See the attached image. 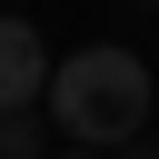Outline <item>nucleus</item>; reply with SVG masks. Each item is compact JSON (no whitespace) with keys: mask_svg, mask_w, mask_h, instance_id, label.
Wrapping results in <instances>:
<instances>
[{"mask_svg":"<svg viewBox=\"0 0 159 159\" xmlns=\"http://www.w3.org/2000/svg\"><path fill=\"white\" fill-rule=\"evenodd\" d=\"M40 109H50V129H60L70 149H129V139L149 129V60L119 50V40L70 50V60H50Z\"/></svg>","mask_w":159,"mask_h":159,"instance_id":"obj_1","label":"nucleus"},{"mask_svg":"<svg viewBox=\"0 0 159 159\" xmlns=\"http://www.w3.org/2000/svg\"><path fill=\"white\" fill-rule=\"evenodd\" d=\"M50 89V40L30 20H0V109H40Z\"/></svg>","mask_w":159,"mask_h":159,"instance_id":"obj_2","label":"nucleus"},{"mask_svg":"<svg viewBox=\"0 0 159 159\" xmlns=\"http://www.w3.org/2000/svg\"><path fill=\"white\" fill-rule=\"evenodd\" d=\"M119 159H159V149H139V139H129V149H119Z\"/></svg>","mask_w":159,"mask_h":159,"instance_id":"obj_4","label":"nucleus"},{"mask_svg":"<svg viewBox=\"0 0 159 159\" xmlns=\"http://www.w3.org/2000/svg\"><path fill=\"white\" fill-rule=\"evenodd\" d=\"M50 159H99V149H50Z\"/></svg>","mask_w":159,"mask_h":159,"instance_id":"obj_5","label":"nucleus"},{"mask_svg":"<svg viewBox=\"0 0 159 159\" xmlns=\"http://www.w3.org/2000/svg\"><path fill=\"white\" fill-rule=\"evenodd\" d=\"M0 159H50V109H0Z\"/></svg>","mask_w":159,"mask_h":159,"instance_id":"obj_3","label":"nucleus"}]
</instances>
